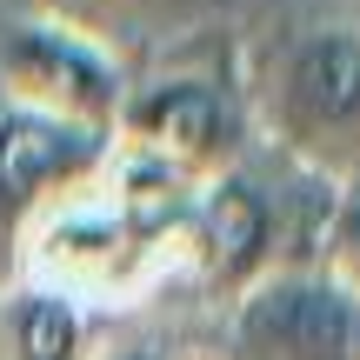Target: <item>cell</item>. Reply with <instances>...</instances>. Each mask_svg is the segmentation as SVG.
I'll use <instances>...</instances> for the list:
<instances>
[{
	"label": "cell",
	"mask_w": 360,
	"mask_h": 360,
	"mask_svg": "<svg viewBox=\"0 0 360 360\" xmlns=\"http://www.w3.org/2000/svg\"><path fill=\"white\" fill-rule=\"evenodd\" d=\"M247 114L287 167L334 187L360 180V27L327 20L281 40Z\"/></svg>",
	"instance_id": "1"
},
{
	"label": "cell",
	"mask_w": 360,
	"mask_h": 360,
	"mask_svg": "<svg viewBox=\"0 0 360 360\" xmlns=\"http://www.w3.org/2000/svg\"><path fill=\"white\" fill-rule=\"evenodd\" d=\"M307 187H314V174H300V193ZM300 193H274L247 160L200 180L187 193V214H180V267L227 307L267 274L307 267V240H300V220H294Z\"/></svg>",
	"instance_id": "2"
},
{
	"label": "cell",
	"mask_w": 360,
	"mask_h": 360,
	"mask_svg": "<svg viewBox=\"0 0 360 360\" xmlns=\"http://www.w3.org/2000/svg\"><path fill=\"white\" fill-rule=\"evenodd\" d=\"M247 147H254V114L214 74H147L127 87L114 120V154L141 160L180 187H200V180L240 167Z\"/></svg>",
	"instance_id": "3"
},
{
	"label": "cell",
	"mask_w": 360,
	"mask_h": 360,
	"mask_svg": "<svg viewBox=\"0 0 360 360\" xmlns=\"http://www.w3.org/2000/svg\"><path fill=\"white\" fill-rule=\"evenodd\" d=\"M134 74L94 27L67 13H13L0 27V101L114 141Z\"/></svg>",
	"instance_id": "4"
},
{
	"label": "cell",
	"mask_w": 360,
	"mask_h": 360,
	"mask_svg": "<svg viewBox=\"0 0 360 360\" xmlns=\"http://www.w3.org/2000/svg\"><path fill=\"white\" fill-rule=\"evenodd\" d=\"M220 360H360V300L314 267H281L227 307Z\"/></svg>",
	"instance_id": "5"
},
{
	"label": "cell",
	"mask_w": 360,
	"mask_h": 360,
	"mask_svg": "<svg viewBox=\"0 0 360 360\" xmlns=\"http://www.w3.org/2000/svg\"><path fill=\"white\" fill-rule=\"evenodd\" d=\"M107 160H114V141H107V134L60 127V120H47V114H27V107L0 101V247L13 254L27 220L47 214L60 193L101 180Z\"/></svg>",
	"instance_id": "6"
},
{
	"label": "cell",
	"mask_w": 360,
	"mask_h": 360,
	"mask_svg": "<svg viewBox=\"0 0 360 360\" xmlns=\"http://www.w3.org/2000/svg\"><path fill=\"white\" fill-rule=\"evenodd\" d=\"M0 360H94V314L40 281L0 287Z\"/></svg>",
	"instance_id": "7"
},
{
	"label": "cell",
	"mask_w": 360,
	"mask_h": 360,
	"mask_svg": "<svg viewBox=\"0 0 360 360\" xmlns=\"http://www.w3.org/2000/svg\"><path fill=\"white\" fill-rule=\"evenodd\" d=\"M314 274H327L340 294L360 300V180L334 187V207L321 220V247H314Z\"/></svg>",
	"instance_id": "8"
},
{
	"label": "cell",
	"mask_w": 360,
	"mask_h": 360,
	"mask_svg": "<svg viewBox=\"0 0 360 360\" xmlns=\"http://www.w3.org/2000/svg\"><path fill=\"white\" fill-rule=\"evenodd\" d=\"M94 360H174L160 340H114V347H94Z\"/></svg>",
	"instance_id": "9"
}]
</instances>
